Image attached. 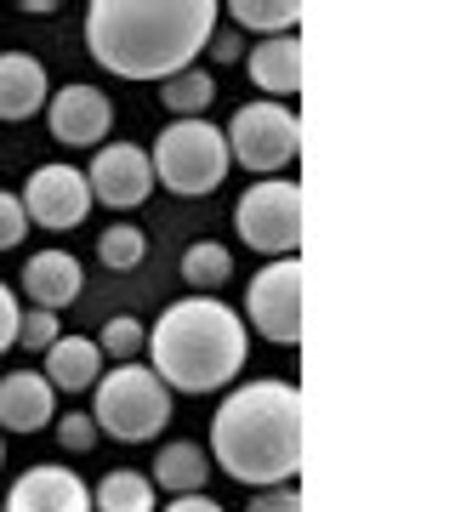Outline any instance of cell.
Segmentation results:
<instances>
[{
  "label": "cell",
  "mask_w": 455,
  "mask_h": 512,
  "mask_svg": "<svg viewBox=\"0 0 455 512\" xmlns=\"http://www.w3.org/2000/svg\"><path fill=\"white\" fill-rule=\"evenodd\" d=\"M217 0H91L86 52L120 80H177L217 35Z\"/></svg>",
  "instance_id": "obj_1"
},
{
  "label": "cell",
  "mask_w": 455,
  "mask_h": 512,
  "mask_svg": "<svg viewBox=\"0 0 455 512\" xmlns=\"http://www.w3.org/2000/svg\"><path fill=\"white\" fill-rule=\"evenodd\" d=\"M211 456L228 478L273 490L302 473V393L291 382H245L211 416Z\"/></svg>",
  "instance_id": "obj_2"
},
{
  "label": "cell",
  "mask_w": 455,
  "mask_h": 512,
  "mask_svg": "<svg viewBox=\"0 0 455 512\" xmlns=\"http://www.w3.org/2000/svg\"><path fill=\"white\" fill-rule=\"evenodd\" d=\"M251 330L217 296H182L148 325V370L171 393H217L245 370Z\"/></svg>",
  "instance_id": "obj_3"
},
{
  "label": "cell",
  "mask_w": 455,
  "mask_h": 512,
  "mask_svg": "<svg viewBox=\"0 0 455 512\" xmlns=\"http://www.w3.org/2000/svg\"><path fill=\"white\" fill-rule=\"evenodd\" d=\"M91 421H97V433H109V439H120V444L160 439L165 421H171V387H165L148 365L126 359L120 370H103V376H97Z\"/></svg>",
  "instance_id": "obj_4"
},
{
  "label": "cell",
  "mask_w": 455,
  "mask_h": 512,
  "mask_svg": "<svg viewBox=\"0 0 455 512\" xmlns=\"http://www.w3.org/2000/svg\"><path fill=\"white\" fill-rule=\"evenodd\" d=\"M148 165H154V183L194 200V194H217L234 154H228L222 126H211V120H171L148 148Z\"/></svg>",
  "instance_id": "obj_5"
},
{
  "label": "cell",
  "mask_w": 455,
  "mask_h": 512,
  "mask_svg": "<svg viewBox=\"0 0 455 512\" xmlns=\"http://www.w3.org/2000/svg\"><path fill=\"white\" fill-rule=\"evenodd\" d=\"M234 228L256 256H296L302 245V188L291 177H256L234 205Z\"/></svg>",
  "instance_id": "obj_6"
},
{
  "label": "cell",
  "mask_w": 455,
  "mask_h": 512,
  "mask_svg": "<svg viewBox=\"0 0 455 512\" xmlns=\"http://www.w3.org/2000/svg\"><path fill=\"white\" fill-rule=\"evenodd\" d=\"M222 137H228L234 165H245L256 177H279L302 154V120L285 103H245V109H234Z\"/></svg>",
  "instance_id": "obj_7"
},
{
  "label": "cell",
  "mask_w": 455,
  "mask_h": 512,
  "mask_svg": "<svg viewBox=\"0 0 455 512\" xmlns=\"http://www.w3.org/2000/svg\"><path fill=\"white\" fill-rule=\"evenodd\" d=\"M245 319L262 330L273 348H296L302 342V262L296 256H273L268 268L245 285Z\"/></svg>",
  "instance_id": "obj_8"
},
{
  "label": "cell",
  "mask_w": 455,
  "mask_h": 512,
  "mask_svg": "<svg viewBox=\"0 0 455 512\" xmlns=\"http://www.w3.org/2000/svg\"><path fill=\"white\" fill-rule=\"evenodd\" d=\"M23 211H29V228H46V234H69L80 228L91 211V183L80 165H35L29 183L18 188Z\"/></svg>",
  "instance_id": "obj_9"
},
{
  "label": "cell",
  "mask_w": 455,
  "mask_h": 512,
  "mask_svg": "<svg viewBox=\"0 0 455 512\" xmlns=\"http://www.w3.org/2000/svg\"><path fill=\"white\" fill-rule=\"evenodd\" d=\"M91 200H103L109 211H137V205L154 194V165H148V148L137 143H103L91 154Z\"/></svg>",
  "instance_id": "obj_10"
},
{
  "label": "cell",
  "mask_w": 455,
  "mask_h": 512,
  "mask_svg": "<svg viewBox=\"0 0 455 512\" xmlns=\"http://www.w3.org/2000/svg\"><path fill=\"white\" fill-rule=\"evenodd\" d=\"M46 126H52L57 143L97 148L103 137H109V126H114V103L97 92V86L74 80V86H57L52 92V103H46Z\"/></svg>",
  "instance_id": "obj_11"
},
{
  "label": "cell",
  "mask_w": 455,
  "mask_h": 512,
  "mask_svg": "<svg viewBox=\"0 0 455 512\" xmlns=\"http://www.w3.org/2000/svg\"><path fill=\"white\" fill-rule=\"evenodd\" d=\"M0 512H91V490L74 467H29V473L6 490Z\"/></svg>",
  "instance_id": "obj_12"
},
{
  "label": "cell",
  "mask_w": 455,
  "mask_h": 512,
  "mask_svg": "<svg viewBox=\"0 0 455 512\" xmlns=\"http://www.w3.org/2000/svg\"><path fill=\"white\" fill-rule=\"evenodd\" d=\"M57 421V387L40 370H12L0 376V427L6 433H40Z\"/></svg>",
  "instance_id": "obj_13"
},
{
  "label": "cell",
  "mask_w": 455,
  "mask_h": 512,
  "mask_svg": "<svg viewBox=\"0 0 455 512\" xmlns=\"http://www.w3.org/2000/svg\"><path fill=\"white\" fill-rule=\"evenodd\" d=\"M52 103V86H46V63L29 52H0V120H35L40 109Z\"/></svg>",
  "instance_id": "obj_14"
},
{
  "label": "cell",
  "mask_w": 455,
  "mask_h": 512,
  "mask_svg": "<svg viewBox=\"0 0 455 512\" xmlns=\"http://www.w3.org/2000/svg\"><path fill=\"white\" fill-rule=\"evenodd\" d=\"M80 262L69 251H35L23 262V296H29V308H46V313H63L80 296Z\"/></svg>",
  "instance_id": "obj_15"
},
{
  "label": "cell",
  "mask_w": 455,
  "mask_h": 512,
  "mask_svg": "<svg viewBox=\"0 0 455 512\" xmlns=\"http://www.w3.org/2000/svg\"><path fill=\"white\" fill-rule=\"evenodd\" d=\"M245 69H251L256 80V92H268V97H291L302 92V40L296 35H273L262 40L251 57H245Z\"/></svg>",
  "instance_id": "obj_16"
},
{
  "label": "cell",
  "mask_w": 455,
  "mask_h": 512,
  "mask_svg": "<svg viewBox=\"0 0 455 512\" xmlns=\"http://www.w3.org/2000/svg\"><path fill=\"white\" fill-rule=\"evenodd\" d=\"M97 376H103V348L91 336H57L46 348V382L57 393H86L97 387Z\"/></svg>",
  "instance_id": "obj_17"
},
{
  "label": "cell",
  "mask_w": 455,
  "mask_h": 512,
  "mask_svg": "<svg viewBox=\"0 0 455 512\" xmlns=\"http://www.w3.org/2000/svg\"><path fill=\"white\" fill-rule=\"evenodd\" d=\"M91 507L97 512H160V490H154V478L137 473V467H114V473L97 478Z\"/></svg>",
  "instance_id": "obj_18"
},
{
  "label": "cell",
  "mask_w": 455,
  "mask_h": 512,
  "mask_svg": "<svg viewBox=\"0 0 455 512\" xmlns=\"http://www.w3.org/2000/svg\"><path fill=\"white\" fill-rule=\"evenodd\" d=\"M205 478H211V456H205L200 444H165L160 456H154V490H171V495H194L205 490Z\"/></svg>",
  "instance_id": "obj_19"
},
{
  "label": "cell",
  "mask_w": 455,
  "mask_h": 512,
  "mask_svg": "<svg viewBox=\"0 0 455 512\" xmlns=\"http://www.w3.org/2000/svg\"><path fill=\"white\" fill-rule=\"evenodd\" d=\"M302 12H308L302 0H228V23H234V29H256L262 40L296 35Z\"/></svg>",
  "instance_id": "obj_20"
},
{
  "label": "cell",
  "mask_w": 455,
  "mask_h": 512,
  "mask_svg": "<svg viewBox=\"0 0 455 512\" xmlns=\"http://www.w3.org/2000/svg\"><path fill=\"white\" fill-rule=\"evenodd\" d=\"M160 103L171 109V120H205V109L217 103V80L211 69H182L177 80L160 86Z\"/></svg>",
  "instance_id": "obj_21"
},
{
  "label": "cell",
  "mask_w": 455,
  "mask_h": 512,
  "mask_svg": "<svg viewBox=\"0 0 455 512\" xmlns=\"http://www.w3.org/2000/svg\"><path fill=\"white\" fill-rule=\"evenodd\" d=\"M182 279H188L200 296L222 291V285L234 279V256H228V245H217V239H200L194 251L182 256Z\"/></svg>",
  "instance_id": "obj_22"
},
{
  "label": "cell",
  "mask_w": 455,
  "mask_h": 512,
  "mask_svg": "<svg viewBox=\"0 0 455 512\" xmlns=\"http://www.w3.org/2000/svg\"><path fill=\"white\" fill-rule=\"evenodd\" d=\"M143 256H148V234L137 228V222H114V228H103V239H97V262L114 268V274L137 268Z\"/></svg>",
  "instance_id": "obj_23"
},
{
  "label": "cell",
  "mask_w": 455,
  "mask_h": 512,
  "mask_svg": "<svg viewBox=\"0 0 455 512\" xmlns=\"http://www.w3.org/2000/svg\"><path fill=\"white\" fill-rule=\"evenodd\" d=\"M148 342V325L137 319V313H114L109 325H103V336H97V348H103V359H137V348Z\"/></svg>",
  "instance_id": "obj_24"
},
{
  "label": "cell",
  "mask_w": 455,
  "mask_h": 512,
  "mask_svg": "<svg viewBox=\"0 0 455 512\" xmlns=\"http://www.w3.org/2000/svg\"><path fill=\"white\" fill-rule=\"evenodd\" d=\"M63 336V325H57V313H46V308H23V319H18V348H29V353H46Z\"/></svg>",
  "instance_id": "obj_25"
},
{
  "label": "cell",
  "mask_w": 455,
  "mask_h": 512,
  "mask_svg": "<svg viewBox=\"0 0 455 512\" xmlns=\"http://www.w3.org/2000/svg\"><path fill=\"white\" fill-rule=\"evenodd\" d=\"M52 427H57V444H63L69 456H86L91 444L103 439V433H97V421H91L86 410H74V416H57Z\"/></svg>",
  "instance_id": "obj_26"
},
{
  "label": "cell",
  "mask_w": 455,
  "mask_h": 512,
  "mask_svg": "<svg viewBox=\"0 0 455 512\" xmlns=\"http://www.w3.org/2000/svg\"><path fill=\"white\" fill-rule=\"evenodd\" d=\"M23 234H29V211L12 188H0V251H18Z\"/></svg>",
  "instance_id": "obj_27"
},
{
  "label": "cell",
  "mask_w": 455,
  "mask_h": 512,
  "mask_svg": "<svg viewBox=\"0 0 455 512\" xmlns=\"http://www.w3.org/2000/svg\"><path fill=\"white\" fill-rule=\"evenodd\" d=\"M245 512H302V495H296V484H273V490H256Z\"/></svg>",
  "instance_id": "obj_28"
},
{
  "label": "cell",
  "mask_w": 455,
  "mask_h": 512,
  "mask_svg": "<svg viewBox=\"0 0 455 512\" xmlns=\"http://www.w3.org/2000/svg\"><path fill=\"white\" fill-rule=\"evenodd\" d=\"M18 319H23L18 296H12V285H0V353L18 348Z\"/></svg>",
  "instance_id": "obj_29"
},
{
  "label": "cell",
  "mask_w": 455,
  "mask_h": 512,
  "mask_svg": "<svg viewBox=\"0 0 455 512\" xmlns=\"http://www.w3.org/2000/svg\"><path fill=\"white\" fill-rule=\"evenodd\" d=\"M205 57H211V63H239V57H245L239 29H222V23H217V35L205 40Z\"/></svg>",
  "instance_id": "obj_30"
},
{
  "label": "cell",
  "mask_w": 455,
  "mask_h": 512,
  "mask_svg": "<svg viewBox=\"0 0 455 512\" xmlns=\"http://www.w3.org/2000/svg\"><path fill=\"white\" fill-rule=\"evenodd\" d=\"M160 512H222V507L205 490H194V495H171V507H160Z\"/></svg>",
  "instance_id": "obj_31"
},
{
  "label": "cell",
  "mask_w": 455,
  "mask_h": 512,
  "mask_svg": "<svg viewBox=\"0 0 455 512\" xmlns=\"http://www.w3.org/2000/svg\"><path fill=\"white\" fill-rule=\"evenodd\" d=\"M0 467H6V444H0Z\"/></svg>",
  "instance_id": "obj_32"
}]
</instances>
